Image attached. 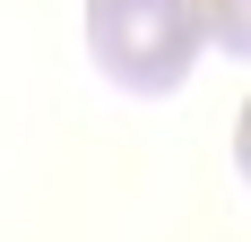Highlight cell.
<instances>
[{
    "label": "cell",
    "mask_w": 251,
    "mask_h": 242,
    "mask_svg": "<svg viewBox=\"0 0 251 242\" xmlns=\"http://www.w3.org/2000/svg\"><path fill=\"white\" fill-rule=\"evenodd\" d=\"M200 35H208V52L251 61V0H200Z\"/></svg>",
    "instance_id": "cell-2"
},
{
    "label": "cell",
    "mask_w": 251,
    "mask_h": 242,
    "mask_svg": "<svg viewBox=\"0 0 251 242\" xmlns=\"http://www.w3.org/2000/svg\"><path fill=\"white\" fill-rule=\"evenodd\" d=\"M234 165H243V182H251V104H243V121H234Z\"/></svg>",
    "instance_id": "cell-3"
},
{
    "label": "cell",
    "mask_w": 251,
    "mask_h": 242,
    "mask_svg": "<svg viewBox=\"0 0 251 242\" xmlns=\"http://www.w3.org/2000/svg\"><path fill=\"white\" fill-rule=\"evenodd\" d=\"M87 52L122 96H174L208 52L200 0H87Z\"/></svg>",
    "instance_id": "cell-1"
}]
</instances>
